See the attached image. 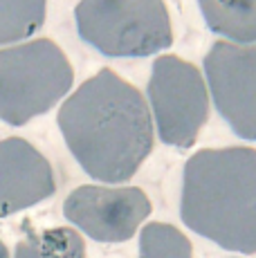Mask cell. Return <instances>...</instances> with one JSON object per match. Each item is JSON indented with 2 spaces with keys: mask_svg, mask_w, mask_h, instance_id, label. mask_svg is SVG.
Instances as JSON below:
<instances>
[{
  "mask_svg": "<svg viewBox=\"0 0 256 258\" xmlns=\"http://www.w3.org/2000/svg\"><path fill=\"white\" fill-rule=\"evenodd\" d=\"M58 128L79 166L108 184L131 180L153 151L149 103L112 70H99L63 101Z\"/></svg>",
  "mask_w": 256,
  "mask_h": 258,
  "instance_id": "obj_1",
  "label": "cell"
},
{
  "mask_svg": "<svg viewBox=\"0 0 256 258\" xmlns=\"http://www.w3.org/2000/svg\"><path fill=\"white\" fill-rule=\"evenodd\" d=\"M182 222L223 249L256 254V151L205 148L184 164Z\"/></svg>",
  "mask_w": 256,
  "mask_h": 258,
  "instance_id": "obj_2",
  "label": "cell"
},
{
  "mask_svg": "<svg viewBox=\"0 0 256 258\" xmlns=\"http://www.w3.org/2000/svg\"><path fill=\"white\" fill-rule=\"evenodd\" d=\"M72 66L47 38L0 49V119L23 126L61 101L72 88Z\"/></svg>",
  "mask_w": 256,
  "mask_h": 258,
  "instance_id": "obj_3",
  "label": "cell"
},
{
  "mask_svg": "<svg viewBox=\"0 0 256 258\" xmlns=\"http://www.w3.org/2000/svg\"><path fill=\"white\" fill-rule=\"evenodd\" d=\"M75 21L79 36L106 56H151L173 43L162 0H81Z\"/></svg>",
  "mask_w": 256,
  "mask_h": 258,
  "instance_id": "obj_4",
  "label": "cell"
},
{
  "mask_svg": "<svg viewBox=\"0 0 256 258\" xmlns=\"http://www.w3.org/2000/svg\"><path fill=\"white\" fill-rule=\"evenodd\" d=\"M149 101L160 140L175 148L194 146L209 117V90L203 72L173 54L155 58Z\"/></svg>",
  "mask_w": 256,
  "mask_h": 258,
  "instance_id": "obj_5",
  "label": "cell"
},
{
  "mask_svg": "<svg viewBox=\"0 0 256 258\" xmlns=\"http://www.w3.org/2000/svg\"><path fill=\"white\" fill-rule=\"evenodd\" d=\"M205 77L220 117L238 137L256 142V47L214 43L205 56Z\"/></svg>",
  "mask_w": 256,
  "mask_h": 258,
  "instance_id": "obj_6",
  "label": "cell"
},
{
  "mask_svg": "<svg viewBox=\"0 0 256 258\" xmlns=\"http://www.w3.org/2000/svg\"><path fill=\"white\" fill-rule=\"evenodd\" d=\"M63 216L97 242H124L151 216V200L137 186H79L63 202Z\"/></svg>",
  "mask_w": 256,
  "mask_h": 258,
  "instance_id": "obj_7",
  "label": "cell"
},
{
  "mask_svg": "<svg viewBox=\"0 0 256 258\" xmlns=\"http://www.w3.org/2000/svg\"><path fill=\"white\" fill-rule=\"evenodd\" d=\"M56 191L52 164L21 137L0 140V218L34 207Z\"/></svg>",
  "mask_w": 256,
  "mask_h": 258,
  "instance_id": "obj_8",
  "label": "cell"
},
{
  "mask_svg": "<svg viewBox=\"0 0 256 258\" xmlns=\"http://www.w3.org/2000/svg\"><path fill=\"white\" fill-rule=\"evenodd\" d=\"M207 27L229 43H256V0H198Z\"/></svg>",
  "mask_w": 256,
  "mask_h": 258,
  "instance_id": "obj_9",
  "label": "cell"
},
{
  "mask_svg": "<svg viewBox=\"0 0 256 258\" xmlns=\"http://www.w3.org/2000/svg\"><path fill=\"white\" fill-rule=\"evenodd\" d=\"M14 258H88L86 242L75 229L54 227L27 231L16 245Z\"/></svg>",
  "mask_w": 256,
  "mask_h": 258,
  "instance_id": "obj_10",
  "label": "cell"
},
{
  "mask_svg": "<svg viewBox=\"0 0 256 258\" xmlns=\"http://www.w3.org/2000/svg\"><path fill=\"white\" fill-rule=\"evenodd\" d=\"M47 0H0V45L29 38L45 21Z\"/></svg>",
  "mask_w": 256,
  "mask_h": 258,
  "instance_id": "obj_11",
  "label": "cell"
},
{
  "mask_svg": "<svg viewBox=\"0 0 256 258\" xmlns=\"http://www.w3.org/2000/svg\"><path fill=\"white\" fill-rule=\"evenodd\" d=\"M140 258H194V247L178 227L149 222L140 234Z\"/></svg>",
  "mask_w": 256,
  "mask_h": 258,
  "instance_id": "obj_12",
  "label": "cell"
},
{
  "mask_svg": "<svg viewBox=\"0 0 256 258\" xmlns=\"http://www.w3.org/2000/svg\"><path fill=\"white\" fill-rule=\"evenodd\" d=\"M0 258H9V251H7V247H5L3 240H0Z\"/></svg>",
  "mask_w": 256,
  "mask_h": 258,
  "instance_id": "obj_13",
  "label": "cell"
}]
</instances>
